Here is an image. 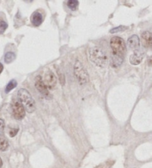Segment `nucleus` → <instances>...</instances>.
Returning <instances> with one entry per match:
<instances>
[{
	"label": "nucleus",
	"mask_w": 152,
	"mask_h": 168,
	"mask_svg": "<svg viewBox=\"0 0 152 168\" xmlns=\"http://www.w3.org/2000/svg\"><path fill=\"white\" fill-rule=\"evenodd\" d=\"M5 129V121L3 119H0V134L2 133Z\"/></svg>",
	"instance_id": "obj_19"
},
{
	"label": "nucleus",
	"mask_w": 152,
	"mask_h": 168,
	"mask_svg": "<svg viewBox=\"0 0 152 168\" xmlns=\"http://www.w3.org/2000/svg\"><path fill=\"white\" fill-rule=\"evenodd\" d=\"M3 69H4V67H3V65L1 63V62H0V74H1V73L2 72Z\"/></svg>",
	"instance_id": "obj_20"
},
{
	"label": "nucleus",
	"mask_w": 152,
	"mask_h": 168,
	"mask_svg": "<svg viewBox=\"0 0 152 168\" xmlns=\"http://www.w3.org/2000/svg\"><path fill=\"white\" fill-rule=\"evenodd\" d=\"M144 53L141 50H135L133 54L130 56V63L133 65H137L143 59Z\"/></svg>",
	"instance_id": "obj_8"
},
{
	"label": "nucleus",
	"mask_w": 152,
	"mask_h": 168,
	"mask_svg": "<svg viewBox=\"0 0 152 168\" xmlns=\"http://www.w3.org/2000/svg\"><path fill=\"white\" fill-rule=\"evenodd\" d=\"M149 65H151V58H149Z\"/></svg>",
	"instance_id": "obj_22"
},
{
	"label": "nucleus",
	"mask_w": 152,
	"mask_h": 168,
	"mask_svg": "<svg viewBox=\"0 0 152 168\" xmlns=\"http://www.w3.org/2000/svg\"><path fill=\"white\" fill-rule=\"evenodd\" d=\"M30 20H31V23L33 25L38 27L43 22V16L42 15V13H39V12L36 11L32 14Z\"/></svg>",
	"instance_id": "obj_11"
},
{
	"label": "nucleus",
	"mask_w": 152,
	"mask_h": 168,
	"mask_svg": "<svg viewBox=\"0 0 152 168\" xmlns=\"http://www.w3.org/2000/svg\"><path fill=\"white\" fill-rule=\"evenodd\" d=\"M142 38V43L143 46L146 48H149L151 47L152 44V37L151 33L148 31H145L142 33L141 36Z\"/></svg>",
	"instance_id": "obj_9"
},
{
	"label": "nucleus",
	"mask_w": 152,
	"mask_h": 168,
	"mask_svg": "<svg viewBox=\"0 0 152 168\" xmlns=\"http://www.w3.org/2000/svg\"><path fill=\"white\" fill-rule=\"evenodd\" d=\"M17 82L16 81L15 79H12L10 80V82L6 86V88H5V93H8L10 92V91H11L13 89L15 88L16 87H17Z\"/></svg>",
	"instance_id": "obj_14"
},
{
	"label": "nucleus",
	"mask_w": 152,
	"mask_h": 168,
	"mask_svg": "<svg viewBox=\"0 0 152 168\" xmlns=\"http://www.w3.org/2000/svg\"><path fill=\"white\" fill-rule=\"evenodd\" d=\"M2 164H3V163H2V158H0V168H1L2 167Z\"/></svg>",
	"instance_id": "obj_21"
},
{
	"label": "nucleus",
	"mask_w": 152,
	"mask_h": 168,
	"mask_svg": "<svg viewBox=\"0 0 152 168\" xmlns=\"http://www.w3.org/2000/svg\"><path fill=\"white\" fill-rule=\"evenodd\" d=\"M45 86L49 89H53L57 85V78L52 71L47 70L45 73L44 79L42 80Z\"/></svg>",
	"instance_id": "obj_6"
},
{
	"label": "nucleus",
	"mask_w": 152,
	"mask_h": 168,
	"mask_svg": "<svg viewBox=\"0 0 152 168\" xmlns=\"http://www.w3.org/2000/svg\"><path fill=\"white\" fill-rule=\"evenodd\" d=\"M8 28V24L5 21H0V33H3Z\"/></svg>",
	"instance_id": "obj_17"
},
{
	"label": "nucleus",
	"mask_w": 152,
	"mask_h": 168,
	"mask_svg": "<svg viewBox=\"0 0 152 168\" xmlns=\"http://www.w3.org/2000/svg\"><path fill=\"white\" fill-rule=\"evenodd\" d=\"M9 147L8 142L4 138H0V151H5L8 150Z\"/></svg>",
	"instance_id": "obj_15"
},
{
	"label": "nucleus",
	"mask_w": 152,
	"mask_h": 168,
	"mask_svg": "<svg viewBox=\"0 0 152 168\" xmlns=\"http://www.w3.org/2000/svg\"><path fill=\"white\" fill-rule=\"evenodd\" d=\"M110 45L113 53L120 56H124L126 51V46L124 40L119 36H114L111 39Z\"/></svg>",
	"instance_id": "obj_3"
},
{
	"label": "nucleus",
	"mask_w": 152,
	"mask_h": 168,
	"mask_svg": "<svg viewBox=\"0 0 152 168\" xmlns=\"http://www.w3.org/2000/svg\"><path fill=\"white\" fill-rule=\"evenodd\" d=\"M67 5L71 10L74 11L78 8L79 2L77 0H69L67 2Z\"/></svg>",
	"instance_id": "obj_13"
},
{
	"label": "nucleus",
	"mask_w": 152,
	"mask_h": 168,
	"mask_svg": "<svg viewBox=\"0 0 152 168\" xmlns=\"http://www.w3.org/2000/svg\"><path fill=\"white\" fill-rule=\"evenodd\" d=\"M16 54L14 52H8L5 55V63L9 64L11 63L13 61L15 60Z\"/></svg>",
	"instance_id": "obj_12"
},
{
	"label": "nucleus",
	"mask_w": 152,
	"mask_h": 168,
	"mask_svg": "<svg viewBox=\"0 0 152 168\" xmlns=\"http://www.w3.org/2000/svg\"><path fill=\"white\" fill-rule=\"evenodd\" d=\"M74 74L80 85H83L89 81L88 73L83 67V64L79 60L76 61L74 65Z\"/></svg>",
	"instance_id": "obj_4"
},
{
	"label": "nucleus",
	"mask_w": 152,
	"mask_h": 168,
	"mask_svg": "<svg viewBox=\"0 0 152 168\" xmlns=\"http://www.w3.org/2000/svg\"><path fill=\"white\" fill-rule=\"evenodd\" d=\"M89 59L94 65L100 67H106L108 59L105 51L101 48L94 46L89 49Z\"/></svg>",
	"instance_id": "obj_1"
},
{
	"label": "nucleus",
	"mask_w": 152,
	"mask_h": 168,
	"mask_svg": "<svg viewBox=\"0 0 152 168\" xmlns=\"http://www.w3.org/2000/svg\"><path fill=\"white\" fill-rule=\"evenodd\" d=\"M18 131H19V128H11L10 130H9V136L10 137H14L16 135H17Z\"/></svg>",
	"instance_id": "obj_18"
},
{
	"label": "nucleus",
	"mask_w": 152,
	"mask_h": 168,
	"mask_svg": "<svg viewBox=\"0 0 152 168\" xmlns=\"http://www.w3.org/2000/svg\"><path fill=\"white\" fill-rule=\"evenodd\" d=\"M35 86L37 90L42 95H43L45 97H48L50 96V94L48 92V87L45 86V85L44 84L43 81H42V78L40 76H37L35 79Z\"/></svg>",
	"instance_id": "obj_7"
},
{
	"label": "nucleus",
	"mask_w": 152,
	"mask_h": 168,
	"mask_svg": "<svg viewBox=\"0 0 152 168\" xmlns=\"http://www.w3.org/2000/svg\"><path fill=\"white\" fill-rule=\"evenodd\" d=\"M19 102L24 107L25 110L28 113H33L36 110V103L33 98L26 89H19L17 93Z\"/></svg>",
	"instance_id": "obj_2"
},
{
	"label": "nucleus",
	"mask_w": 152,
	"mask_h": 168,
	"mask_svg": "<svg viewBox=\"0 0 152 168\" xmlns=\"http://www.w3.org/2000/svg\"><path fill=\"white\" fill-rule=\"evenodd\" d=\"M12 113L14 119L17 120H22V119L25 116V110L24 107L19 101H14L12 104Z\"/></svg>",
	"instance_id": "obj_5"
},
{
	"label": "nucleus",
	"mask_w": 152,
	"mask_h": 168,
	"mask_svg": "<svg viewBox=\"0 0 152 168\" xmlns=\"http://www.w3.org/2000/svg\"><path fill=\"white\" fill-rule=\"evenodd\" d=\"M127 44H128V47L130 49L135 50L139 47V38L137 35H132L128 38L127 41Z\"/></svg>",
	"instance_id": "obj_10"
},
{
	"label": "nucleus",
	"mask_w": 152,
	"mask_h": 168,
	"mask_svg": "<svg viewBox=\"0 0 152 168\" xmlns=\"http://www.w3.org/2000/svg\"><path fill=\"white\" fill-rule=\"evenodd\" d=\"M127 29H128V28H127V27H126V26H119V27H117V28H114L113 29L111 30L110 33H118V32L126 30Z\"/></svg>",
	"instance_id": "obj_16"
}]
</instances>
